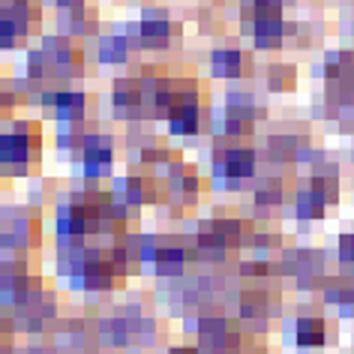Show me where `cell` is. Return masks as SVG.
<instances>
[{
    "label": "cell",
    "mask_w": 354,
    "mask_h": 354,
    "mask_svg": "<svg viewBox=\"0 0 354 354\" xmlns=\"http://www.w3.org/2000/svg\"><path fill=\"white\" fill-rule=\"evenodd\" d=\"M19 102H21L19 91H15L12 84H3V82H0V123L12 118V111L19 109Z\"/></svg>",
    "instance_id": "ffe728a7"
},
{
    "label": "cell",
    "mask_w": 354,
    "mask_h": 354,
    "mask_svg": "<svg viewBox=\"0 0 354 354\" xmlns=\"http://www.w3.org/2000/svg\"><path fill=\"white\" fill-rule=\"evenodd\" d=\"M252 198L259 207H279L282 198H286V189H282L279 180H259L252 189Z\"/></svg>",
    "instance_id": "ac0fdd59"
},
{
    "label": "cell",
    "mask_w": 354,
    "mask_h": 354,
    "mask_svg": "<svg viewBox=\"0 0 354 354\" xmlns=\"http://www.w3.org/2000/svg\"><path fill=\"white\" fill-rule=\"evenodd\" d=\"M136 51V42L129 39L127 30H111V33H100L96 39V57L100 64H109V66H118V64H127Z\"/></svg>",
    "instance_id": "4fadbf2b"
},
{
    "label": "cell",
    "mask_w": 354,
    "mask_h": 354,
    "mask_svg": "<svg viewBox=\"0 0 354 354\" xmlns=\"http://www.w3.org/2000/svg\"><path fill=\"white\" fill-rule=\"evenodd\" d=\"M162 180H165V192L177 201V205H180V201L183 205H196V198L201 192V177L192 165L180 162V159H171V162L165 165Z\"/></svg>",
    "instance_id": "30bf717a"
},
{
    "label": "cell",
    "mask_w": 354,
    "mask_h": 354,
    "mask_svg": "<svg viewBox=\"0 0 354 354\" xmlns=\"http://www.w3.org/2000/svg\"><path fill=\"white\" fill-rule=\"evenodd\" d=\"M42 159V123L10 118L0 123V177H30Z\"/></svg>",
    "instance_id": "6da1fadb"
},
{
    "label": "cell",
    "mask_w": 354,
    "mask_h": 354,
    "mask_svg": "<svg viewBox=\"0 0 354 354\" xmlns=\"http://www.w3.org/2000/svg\"><path fill=\"white\" fill-rule=\"evenodd\" d=\"M111 114L118 120H127V123L147 120L145 93H141L138 78H118V82L111 84Z\"/></svg>",
    "instance_id": "9c48e42d"
},
{
    "label": "cell",
    "mask_w": 354,
    "mask_h": 354,
    "mask_svg": "<svg viewBox=\"0 0 354 354\" xmlns=\"http://www.w3.org/2000/svg\"><path fill=\"white\" fill-rule=\"evenodd\" d=\"M42 0H0V51H15L39 30Z\"/></svg>",
    "instance_id": "277c9868"
},
{
    "label": "cell",
    "mask_w": 354,
    "mask_h": 354,
    "mask_svg": "<svg viewBox=\"0 0 354 354\" xmlns=\"http://www.w3.org/2000/svg\"><path fill=\"white\" fill-rule=\"evenodd\" d=\"M168 354H205V351H201L198 345H174Z\"/></svg>",
    "instance_id": "d4e9b609"
},
{
    "label": "cell",
    "mask_w": 354,
    "mask_h": 354,
    "mask_svg": "<svg viewBox=\"0 0 354 354\" xmlns=\"http://www.w3.org/2000/svg\"><path fill=\"white\" fill-rule=\"evenodd\" d=\"M198 348L205 354H241L243 339L232 318L205 315L198 318Z\"/></svg>",
    "instance_id": "ba28073f"
},
{
    "label": "cell",
    "mask_w": 354,
    "mask_h": 354,
    "mask_svg": "<svg viewBox=\"0 0 354 354\" xmlns=\"http://www.w3.org/2000/svg\"><path fill=\"white\" fill-rule=\"evenodd\" d=\"M123 30L129 33V39L136 42V48L162 51V48H168V42L174 39L177 24L162 6H147V10H141V15L136 21L123 24Z\"/></svg>",
    "instance_id": "8992f818"
},
{
    "label": "cell",
    "mask_w": 354,
    "mask_h": 354,
    "mask_svg": "<svg viewBox=\"0 0 354 354\" xmlns=\"http://www.w3.org/2000/svg\"><path fill=\"white\" fill-rule=\"evenodd\" d=\"M255 168L259 156L252 147L243 145H223L214 150V162H210V177L219 189H243L255 183Z\"/></svg>",
    "instance_id": "3957f363"
},
{
    "label": "cell",
    "mask_w": 354,
    "mask_h": 354,
    "mask_svg": "<svg viewBox=\"0 0 354 354\" xmlns=\"http://www.w3.org/2000/svg\"><path fill=\"white\" fill-rule=\"evenodd\" d=\"M42 6L55 12H64V10H75V6H84V0H42Z\"/></svg>",
    "instance_id": "cb8c5ba5"
},
{
    "label": "cell",
    "mask_w": 354,
    "mask_h": 354,
    "mask_svg": "<svg viewBox=\"0 0 354 354\" xmlns=\"http://www.w3.org/2000/svg\"><path fill=\"white\" fill-rule=\"evenodd\" d=\"M210 75L223 82H237L250 75V57L237 48H216L210 55Z\"/></svg>",
    "instance_id": "5bb4252c"
},
{
    "label": "cell",
    "mask_w": 354,
    "mask_h": 354,
    "mask_svg": "<svg viewBox=\"0 0 354 354\" xmlns=\"http://www.w3.org/2000/svg\"><path fill=\"white\" fill-rule=\"evenodd\" d=\"M168 132L171 136H198L201 129H207V105L201 102V91L198 84L192 82H180L177 87V100L171 105V111H168Z\"/></svg>",
    "instance_id": "5b68a950"
},
{
    "label": "cell",
    "mask_w": 354,
    "mask_h": 354,
    "mask_svg": "<svg viewBox=\"0 0 354 354\" xmlns=\"http://www.w3.org/2000/svg\"><path fill=\"white\" fill-rule=\"evenodd\" d=\"M295 214H297V219H304V223H313V219H324L327 201L318 196L313 187H306V189H300L297 198H295Z\"/></svg>",
    "instance_id": "e0dca14e"
},
{
    "label": "cell",
    "mask_w": 354,
    "mask_h": 354,
    "mask_svg": "<svg viewBox=\"0 0 354 354\" xmlns=\"http://www.w3.org/2000/svg\"><path fill=\"white\" fill-rule=\"evenodd\" d=\"M42 243V216L24 205H0V259H28Z\"/></svg>",
    "instance_id": "7a4b0ae2"
},
{
    "label": "cell",
    "mask_w": 354,
    "mask_h": 354,
    "mask_svg": "<svg viewBox=\"0 0 354 354\" xmlns=\"http://www.w3.org/2000/svg\"><path fill=\"white\" fill-rule=\"evenodd\" d=\"M189 259H192V250H187L180 241H174V237H159L156 255L147 270H153L156 277H180V273L187 270Z\"/></svg>",
    "instance_id": "8fae6325"
},
{
    "label": "cell",
    "mask_w": 354,
    "mask_h": 354,
    "mask_svg": "<svg viewBox=\"0 0 354 354\" xmlns=\"http://www.w3.org/2000/svg\"><path fill=\"white\" fill-rule=\"evenodd\" d=\"M15 339V322L12 318H0V354H12Z\"/></svg>",
    "instance_id": "44dd1931"
},
{
    "label": "cell",
    "mask_w": 354,
    "mask_h": 354,
    "mask_svg": "<svg viewBox=\"0 0 354 354\" xmlns=\"http://www.w3.org/2000/svg\"><path fill=\"white\" fill-rule=\"evenodd\" d=\"M297 82V69L291 64H270L268 66V87L270 91H291Z\"/></svg>",
    "instance_id": "d6986e66"
},
{
    "label": "cell",
    "mask_w": 354,
    "mask_h": 354,
    "mask_svg": "<svg viewBox=\"0 0 354 354\" xmlns=\"http://www.w3.org/2000/svg\"><path fill=\"white\" fill-rule=\"evenodd\" d=\"M39 105H42V111H46L48 118H55L57 123H82L91 118V96L73 84L46 87L39 96Z\"/></svg>",
    "instance_id": "52a82bcc"
},
{
    "label": "cell",
    "mask_w": 354,
    "mask_h": 354,
    "mask_svg": "<svg viewBox=\"0 0 354 354\" xmlns=\"http://www.w3.org/2000/svg\"><path fill=\"white\" fill-rule=\"evenodd\" d=\"M339 261H342V268L354 270V232L339 237Z\"/></svg>",
    "instance_id": "7402d4cb"
},
{
    "label": "cell",
    "mask_w": 354,
    "mask_h": 354,
    "mask_svg": "<svg viewBox=\"0 0 354 354\" xmlns=\"http://www.w3.org/2000/svg\"><path fill=\"white\" fill-rule=\"evenodd\" d=\"M291 330H295V345L300 348H322L330 339V327L322 315H297Z\"/></svg>",
    "instance_id": "9a60e30c"
},
{
    "label": "cell",
    "mask_w": 354,
    "mask_h": 354,
    "mask_svg": "<svg viewBox=\"0 0 354 354\" xmlns=\"http://www.w3.org/2000/svg\"><path fill=\"white\" fill-rule=\"evenodd\" d=\"M57 33H66L73 39H84L100 33V15L93 6H75V10H64L57 12Z\"/></svg>",
    "instance_id": "7c38bea8"
},
{
    "label": "cell",
    "mask_w": 354,
    "mask_h": 354,
    "mask_svg": "<svg viewBox=\"0 0 354 354\" xmlns=\"http://www.w3.org/2000/svg\"><path fill=\"white\" fill-rule=\"evenodd\" d=\"M273 295L268 291H243L241 295V322H268L273 315Z\"/></svg>",
    "instance_id": "2e32d148"
},
{
    "label": "cell",
    "mask_w": 354,
    "mask_h": 354,
    "mask_svg": "<svg viewBox=\"0 0 354 354\" xmlns=\"http://www.w3.org/2000/svg\"><path fill=\"white\" fill-rule=\"evenodd\" d=\"M282 3L286 0H250L246 10H255V12H282Z\"/></svg>",
    "instance_id": "603a6c76"
}]
</instances>
